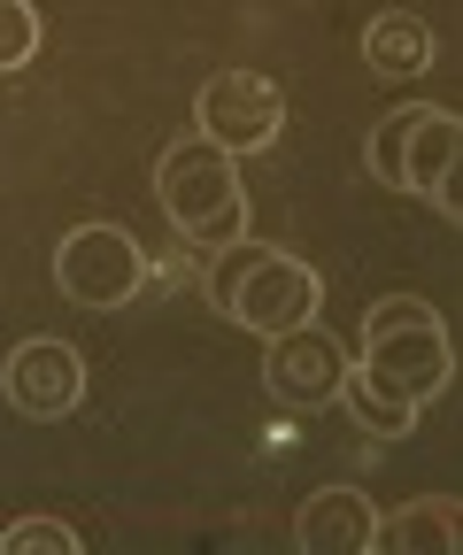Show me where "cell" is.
<instances>
[{"instance_id":"1","label":"cell","mask_w":463,"mask_h":555,"mask_svg":"<svg viewBox=\"0 0 463 555\" xmlns=\"http://www.w3.org/2000/svg\"><path fill=\"white\" fill-rule=\"evenodd\" d=\"M155 201H163L170 232H178L193 255H217V247L247 240L240 170H232V155L217 147V139H202V131H185V139H170V147H163V163H155Z\"/></svg>"},{"instance_id":"2","label":"cell","mask_w":463,"mask_h":555,"mask_svg":"<svg viewBox=\"0 0 463 555\" xmlns=\"http://www.w3.org/2000/svg\"><path fill=\"white\" fill-rule=\"evenodd\" d=\"M209 262V301L240 324V332H262V339H279L294 324H309L324 309V286H317V270L286 247H255V240H232Z\"/></svg>"},{"instance_id":"3","label":"cell","mask_w":463,"mask_h":555,"mask_svg":"<svg viewBox=\"0 0 463 555\" xmlns=\"http://www.w3.org/2000/svg\"><path fill=\"white\" fill-rule=\"evenodd\" d=\"M356 378L378 386V393H394V401H410V409H425V401L448 393V378H455L448 324H440L417 294H386V301H371Z\"/></svg>"},{"instance_id":"4","label":"cell","mask_w":463,"mask_h":555,"mask_svg":"<svg viewBox=\"0 0 463 555\" xmlns=\"http://www.w3.org/2000/svg\"><path fill=\"white\" fill-rule=\"evenodd\" d=\"M455 155H463V116L455 108H433V101H410V108H394L371 124L363 139V163L378 185L394 193H433L448 217H455Z\"/></svg>"},{"instance_id":"5","label":"cell","mask_w":463,"mask_h":555,"mask_svg":"<svg viewBox=\"0 0 463 555\" xmlns=\"http://www.w3.org/2000/svg\"><path fill=\"white\" fill-rule=\"evenodd\" d=\"M54 286L78 309H124L147 286V255H140V240H131L124 224H78L54 247Z\"/></svg>"},{"instance_id":"6","label":"cell","mask_w":463,"mask_h":555,"mask_svg":"<svg viewBox=\"0 0 463 555\" xmlns=\"http://www.w3.org/2000/svg\"><path fill=\"white\" fill-rule=\"evenodd\" d=\"M193 124L240 163V155H262L286 131V93L262 78V69H217V78L193 93Z\"/></svg>"},{"instance_id":"7","label":"cell","mask_w":463,"mask_h":555,"mask_svg":"<svg viewBox=\"0 0 463 555\" xmlns=\"http://www.w3.org/2000/svg\"><path fill=\"white\" fill-rule=\"evenodd\" d=\"M348 347L333 339V324L324 317H309V324H294V332H279L271 339V363H262V386H271L286 409H333L340 401V386H348Z\"/></svg>"},{"instance_id":"8","label":"cell","mask_w":463,"mask_h":555,"mask_svg":"<svg viewBox=\"0 0 463 555\" xmlns=\"http://www.w3.org/2000/svg\"><path fill=\"white\" fill-rule=\"evenodd\" d=\"M0 393H9L16 416H70L86 401V356L70 339H24L9 363H0Z\"/></svg>"},{"instance_id":"9","label":"cell","mask_w":463,"mask_h":555,"mask_svg":"<svg viewBox=\"0 0 463 555\" xmlns=\"http://www.w3.org/2000/svg\"><path fill=\"white\" fill-rule=\"evenodd\" d=\"M371 525H378V509H371L363 486H324V494L301 502L294 540H301V555H363Z\"/></svg>"},{"instance_id":"10","label":"cell","mask_w":463,"mask_h":555,"mask_svg":"<svg viewBox=\"0 0 463 555\" xmlns=\"http://www.w3.org/2000/svg\"><path fill=\"white\" fill-rule=\"evenodd\" d=\"M455 540H463V517H455L448 494H425V502H410V509H394V517L371 525V547H386V555H417V547L448 555Z\"/></svg>"},{"instance_id":"11","label":"cell","mask_w":463,"mask_h":555,"mask_svg":"<svg viewBox=\"0 0 463 555\" xmlns=\"http://www.w3.org/2000/svg\"><path fill=\"white\" fill-rule=\"evenodd\" d=\"M363 62L378 69V78H417V69H433V31L425 16H402V9H386L363 24Z\"/></svg>"},{"instance_id":"12","label":"cell","mask_w":463,"mask_h":555,"mask_svg":"<svg viewBox=\"0 0 463 555\" xmlns=\"http://www.w3.org/2000/svg\"><path fill=\"white\" fill-rule=\"evenodd\" d=\"M340 409L356 416L363 433H378V440H402V433H417V409H410V401H394V393H378V386H363L356 371H348V386H340Z\"/></svg>"},{"instance_id":"13","label":"cell","mask_w":463,"mask_h":555,"mask_svg":"<svg viewBox=\"0 0 463 555\" xmlns=\"http://www.w3.org/2000/svg\"><path fill=\"white\" fill-rule=\"evenodd\" d=\"M31 54H39V9L31 0H0V78L24 69Z\"/></svg>"},{"instance_id":"14","label":"cell","mask_w":463,"mask_h":555,"mask_svg":"<svg viewBox=\"0 0 463 555\" xmlns=\"http://www.w3.org/2000/svg\"><path fill=\"white\" fill-rule=\"evenodd\" d=\"M0 555H78V532L62 517H24L0 532Z\"/></svg>"}]
</instances>
